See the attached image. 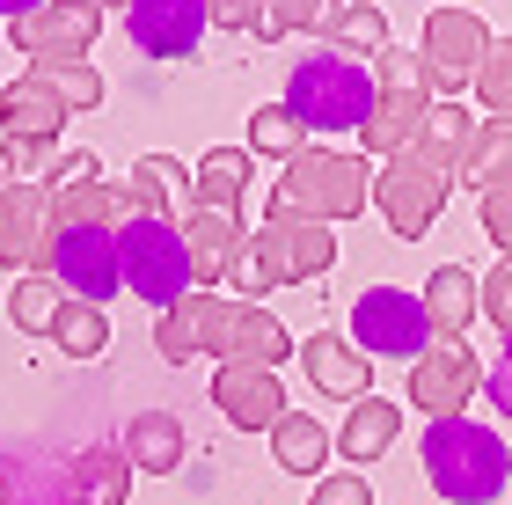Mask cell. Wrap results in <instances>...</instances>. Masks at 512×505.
<instances>
[{
  "instance_id": "44",
  "label": "cell",
  "mask_w": 512,
  "mask_h": 505,
  "mask_svg": "<svg viewBox=\"0 0 512 505\" xmlns=\"http://www.w3.org/2000/svg\"><path fill=\"white\" fill-rule=\"evenodd\" d=\"M213 8V30H256V0H205Z\"/></svg>"
},
{
  "instance_id": "31",
  "label": "cell",
  "mask_w": 512,
  "mask_h": 505,
  "mask_svg": "<svg viewBox=\"0 0 512 505\" xmlns=\"http://www.w3.org/2000/svg\"><path fill=\"white\" fill-rule=\"evenodd\" d=\"M388 15L366 8V0H344V8L330 15V52H352V59H381L388 52Z\"/></svg>"
},
{
  "instance_id": "7",
  "label": "cell",
  "mask_w": 512,
  "mask_h": 505,
  "mask_svg": "<svg viewBox=\"0 0 512 505\" xmlns=\"http://www.w3.org/2000/svg\"><path fill=\"white\" fill-rule=\"evenodd\" d=\"M491 44H498V37L483 30L476 8H432V15H425V37H417V59H425V74H432V96L454 103L461 88H476Z\"/></svg>"
},
{
  "instance_id": "2",
  "label": "cell",
  "mask_w": 512,
  "mask_h": 505,
  "mask_svg": "<svg viewBox=\"0 0 512 505\" xmlns=\"http://www.w3.org/2000/svg\"><path fill=\"white\" fill-rule=\"evenodd\" d=\"M330 264H337V242H330L322 220L264 213V227L242 242V264L227 279H235V301H264L271 286H315Z\"/></svg>"
},
{
  "instance_id": "19",
  "label": "cell",
  "mask_w": 512,
  "mask_h": 505,
  "mask_svg": "<svg viewBox=\"0 0 512 505\" xmlns=\"http://www.w3.org/2000/svg\"><path fill=\"white\" fill-rule=\"evenodd\" d=\"M432 103H439V96H403V88H381V96H374V118H366V132H359V147L374 154V162L410 154L417 132H425V118H432Z\"/></svg>"
},
{
  "instance_id": "38",
  "label": "cell",
  "mask_w": 512,
  "mask_h": 505,
  "mask_svg": "<svg viewBox=\"0 0 512 505\" xmlns=\"http://www.w3.org/2000/svg\"><path fill=\"white\" fill-rule=\"evenodd\" d=\"M374 88H403V96H432V74H425V59H417V52H395V44H388V52L374 59Z\"/></svg>"
},
{
  "instance_id": "35",
  "label": "cell",
  "mask_w": 512,
  "mask_h": 505,
  "mask_svg": "<svg viewBox=\"0 0 512 505\" xmlns=\"http://www.w3.org/2000/svg\"><path fill=\"white\" fill-rule=\"evenodd\" d=\"M249 154H278V162H293V154H308V125H300L286 103H264L249 118Z\"/></svg>"
},
{
  "instance_id": "32",
  "label": "cell",
  "mask_w": 512,
  "mask_h": 505,
  "mask_svg": "<svg viewBox=\"0 0 512 505\" xmlns=\"http://www.w3.org/2000/svg\"><path fill=\"white\" fill-rule=\"evenodd\" d=\"M52 344H59L66 359H103L110 352V315L96 301H66L59 323H52Z\"/></svg>"
},
{
  "instance_id": "39",
  "label": "cell",
  "mask_w": 512,
  "mask_h": 505,
  "mask_svg": "<svg viewBox=\"0 0 512 505\" xmlns=\"http://www.w3.org/2000/svg\"><path fill=\"white\" fill-rule=\"evenodd\" d=\"M483 323H491L498 337H512V257H498L491 271H483Z\"/></svg>"
},
{
  "instance_id": "36",
  "label": "cell",
  "mask_w": 512,
  "mask_h": 505,
  "mask_svg": "<svg viewBox=\"0 0 512 505\" xmlns=\"http://www.w3.org/2000/svg\"><path fill=\"white\" fill-rule=\"evenodd\" d=\"M37 74L59 88V103H66V110H96V103H103V74H96L88 59H66V66H37Z\"/></svg>"
},
{
  "instance_id": "20",
  "label": "cell",
  "mask_w": 512,
  "mask_h": 505,
  "mask_svg": "<svg viewBox=\"0 0 512 505\" xmlns=\"http://www.w3.org/2000/svg\"><path fill=\"white\" fill-rule=\"evenodd\" d=\"M213 301H220V293H191V301H176V308L154 315V352L169 366L213 359Z\"/></svg>"
},
{
  "instance_id": "18",
  "label": "cell",
  "mask_w": 512,
  "mask_h": 505,
  "mask_svg": "<svg viewBox=\"0 0 512 505\" xmlns=\"http://www.w3.org/2000/svg\"><path fill=\"white\" fill-rule=\"evenodd\" d=\"M300 374H308L322 396H344V403H366V396H374V359H366L359 344L330 337V330H315L308 344H300Z\"/></svg>"
},
{
  "instance_id": "24",
  "label": "cell",
  "mask_w": 512,
  "mask_h": 505,
  "mask_svg": "<svg viewBox=\"0 0 512 505\" xmlns=\"http://www.w3.org/2000/svg\"><path fill=\"white\" fill-rule=\"evenodd\" d=\"M395 432H403V410H395L388 396H366V403H352V418L337 425V454L352 469H366V462H381V454L395 447Z\"/></svg>"
},
{
  "instance_id": "47",
  "label": "cell",
  "mask_w": 512,
  "mask_h": 505,
  "mask_svg": "<svg viewBox=\"0 0 512 505\" xmlns=\"http://www.w3.org/2000/svg\"><path fill=\"white\" fill-rule=\"evenodd\" d=\"M96 8H132V0H96Z\"/></svg>"
},
{
  "instance_id": "42",
  "label": "cell",
  "mask_w": 512,
  "mask_h": 505,
  "mask_svg": "<svg viewBox=\"0 0 512 505\" xmlns=\"http://www.w3.org/2000/svg\"><path fill=\"white\" fill-rule=\"evenodd\" d=\"M483 396H491L498 418H512V337H505V352L491 359V374H483Z\"/></svg>"
},
{
  "instance_id": "40",
  "label": "cell",
  "mask_w": 512,
  "mask_h": 505,
  "mask_svg": "<svg viewBox=\"0 0 512 505\" xmlns=\"http://www.w3.org/2000/svg\"><path fill=\"white\" fill-rule=\"evenodd\" d=\"M476 213H483V235L498 242V257H512V183H505V191H483Z\"/></svg>"
},
{
  "instance_id": "48",
  "label": "cell",
  "mask_w": 512,
  "mask_h": 505,
  "mask_svg": "<svg viewBox=\"0 0 512 505\" xmlns=\"http://www.w3.org/2000/svg\"><path fill=\"white\" fill-rule=\"evenodd\" d=\"M0 505H8V476H0Z\"/></svg>"
},
{
  "instance_id": "46",
  "label": "cell",
  "mask_w": 512,
  "mask_h": 505,
  "mask_svg": "<svg viewBox=\"0 0 512 505\" xmlns=\"http://www.w3.org/2000/svg\"><path fill=\"white\" fill-rule=\"evenodd\" d=\"M0 176H15V140L0 132Z\"/></svg>"
},
{
  "instance_id": "45",
  "label": "cell",
  "mask_w": 512,
  "mask_h": 505,
  "mask_svg": "<svg viewBox=\"0 0 512 505\" xmlns=\"http://www.w3.org/2000/svg\"><path fill=\"white\" fill-rule=\"evenodd\" d=\"M37 8H44V0H0V15H8V22L15 15H37Z\"/></svg>"
},
{
  "instance_id": "30",
  "label": "cell",
  "mask_w": 512,
  "mask_h": 505,
  "mask_svg": "<svg viewBox=\"0 0 512 505\" xmlns=\"http://www.w3.org/2000/svg\"><path fill=\"white\" fill-rule=\"evenodd\" d=\"M74 301L52 271H22V279L8 286V323L15 330H30V337H52V323H59V308Z\"/></svg>"
},
{
  "instance_id": "1",
  "label": "cell",
  "mask_w": 512,
  "mask_h": 505,
  "mask_svg": "<svg viewBox=\"0 0 512 505\" xmlns=\"http://www.w3.org/2000/svg\"><path fill=\"white\" fill-rule=\"evenodd\" d=\"M417 462H425V484L447 505H498L505 498V476H512L505 440L491 425H476V418H432Z\"/></svg>"
},
{
  "instance_id": "29",
  "label": "cell",
  "mask_w": 512,
  "mask_h": 505,
  "mask_svg": "<svg viewBox=\"0 0 512 505\" xmlns=\"http://www.w3.org/2000/svg\"><path fill=\"white\" fill-rule=\"evenodd\" d=\"M271 454H278V469H286V476H322V469H330V425L286 410V418L271 425Z\"/></svg>"
},
{
  "instance_id": "3",
  "label": "cell",
  "mask_w": 512,
  "mask_h": 505,
  "mask_svg": "<svg viewBox=\"0 0 512 505\" xmlns=\"http://www.w3.org/2000/svg\"><path fill=\"white\" fill-rule=\"evenodd\" d=\"M374 205V169L359 154H337V147H308L293 154L271 183V213H293V220H352Z\"/></svg>"
},
{
  "instance_id": "16",
  "label": "cell",
  "mask_w": 512,
  "mask_h": 505,
  "mask_svg": "<svg viewBox=\"0 0 512 505\" xmlns=\"http://www.w3.org/2000/svg\"><path fill=\"white\" fill-rule=\"evenodd\" d=\"M213 403L235 432H271L286 418V388L271 366H213Z\"/></svg>"
},
{
  "instance_id": "4",
  "label": "cell",
  "mask_w": 512,
  "mask_h": 505,
  "mask_svg": "<svg viewBox=\"0 0 512 505\" xmlns=\"http://www.w3.org/2000/svg\"><path fill=\"white\" fill-rule=\"evenodd\" d=\"M374 96H381L374 66H359L352 52H315V59H300L293 81H286V110L308 125V140L315 132H366Z\"/></svg>"
},
{
  "instance_id": "37",
  "label": "cell",
  "mask_w": 512,
  "mask_h": 505,
  "mask_svg": "<svg viewBox=\"0 0 512 505\" xmlns=\"http://www.w3.org/2000/svg\"><path fill=\"white\" fill-rule=\"evenodd\" d=\"M476 103L491 110V118H512V37L491 44V59H483V74H476Z\"/></svg>"
},
{
  "instance_id": "22",
  "label": "cell",
  "mask_w": 512,
  "mask_h": 505,
  "mask_svg": "<svg viewBox=\"0 0 512 505\" xmlns=\"http://www.w3.org/2000/svg\"><path fill=\"white\" fill-rule=\"evenodd\" d=\"M139 213V198H132V183H74V191H52V227H118Z\"/></svg>"
},
{
  "instance_id": "27",
  "label": "cell",
  "mask_w": 512,
  "mask_h": 505,
  "mask_svg": "<svg viewBox=\"0 0 512 505\" xmlns=\"http://www.w3.org/2000/svg\"><path fill=\"white\" fill-rule=\"evenodd\" d=\"M132 462L125 447H81L74 454V505H125L132 498Z\"/></svg>"
},
{
  "instance_id": "26",
  "label": "cell",
  "mask_w": 512,
  "mask_h": 505,
  "mask_svg": "<svg viewBox=\"0 0 512 505\" xmlns=\"http://www.w3.org/2000/svg\"><path fill=\"white\" fill-rule=\"evenodd\" d=\"M249 198V147H213L191 169V205H213V213H242Z\"/></svg>"
},
{
  "instance_id": "10",
  "label": "cell",
  "mask_w": 512,
  "mask_h": 505,
  "mask_svg": "<svg viewBox=\"0 0 512 505\" xmlns=\"http://www.w3.org/2000/svg\"><path fill=\"white\" fill-rule=\"evenodd\" d=\"M96 30H103V8H96V0H44L37 15H15V22H8L15 52L37 59V66L88 59V52H96Z\"/></svg>"
},
{
  "instance_id": "17",
  "label": "cell",
  "mask_w": 512,
  "mask_h": 505,
  "mask_svg": "<svg viewBox=\"0 0 512 505\" xmlns=\"http://www.w3.org/2000/svg\"><path fill=\"white\" fill-rule=\"evenodd\" d=\"M183 242H191V271H198V293H213L227 271L242 264V213H213V205H191V213L176 220Z\"/></svg>"
},
{
  "instance_id": "21",
  "label": "cell",
  "mask_w": 512,
  "mask_h": 505,
  "mask_svg": "<svg viewBox=\"0 0 512 505\" xmlns=\"http://www.w3.org/2000/svg\"><path fill=\"white\" fill-rule=\"evenodd\" d=\"M476 118H469V110H461V103H432V118H425V132H417V162H432L439 176H447V183H461V169H469V154H476Z\"/></svg>"
},
{
  "instance_id": "9",
  "label": "cell",
  "mask_w": 512,
  "mask_h": 505,
  "mask_svg": "<svg viewBox=\"0 0 512 505\" xmlns=\"http://www.w3.org/2000/svg\"><path fill=\"white\" fill-rule=\"evenodd\" d=\"M447 191H454V183L439 176L432 162H417V154H395V162H381V176H374V205L388 213L395 242H425L432 220L447 213Z\"/></svg>"
},
{
  "instance_id": "33",
  "label": "cell",
  "mask_w": 512,
  "mask_h": 505,
  "mask_svg": "<svg viewBox=\"0 0 512 505\" xmlns=\"http://www.w3.org/2000/svg\"><path fill=\"white\" fill-rule=\"evenodd\" d=\"M461 183H476V198L512 183V118H491L476 132V154H469V169H461Z\"/></svg>"
},
{
  "instance_id": "34",
  "label": "cell",
  "mask_w": 512,
  "mask_h": 505,
  "mask_svg": "<svg viewBox=\"0 0 512 505\" xmlns=\"http://www.w3.org/2000/svg\"><path fill=\"white\" fill-rule=\"evenodd\" d=\"M337 8H344V0H256V37L278 44L293 30H330Z\"/></svg>"
},
{
  "instance_id": "13",
  "label": "cell",
  "mask_w": 512,
  "mask_h": 505,
  "mask_svg": "<svg viewBox=\"0 0 512 505\" xmlns=\"http://www.w3.org/2000/svg\"><path fill=\"white\" fill-rule=\"evenodd\" d=\"M52 279L74 293V301H118L125 286V257H118V235L110 227H59L52 242Z\"/></svg>"
},
{
  "instance_id": "28",
  "label": "cell",
  "mask_w": 512,
  "mask_h": 505,
  "mask_svg": "<svg viewBox=\"0 0 512 505\" xmlns=\"http://www.w3.org/2000/svg\"><path fill=\"white\" fill-rule=\"evenodd\" d=\"M183 191H191V169L169 162V154H139V162H132V198H139V213L183 220V213H191V205H183Z\"/></svg>"
},
{
  "instance_id": "6",
  "label": "cell",
  "mask_w": 512,
  "mask_h": 505,
  "mask_svg": "<svg viewBox=\"0 0 512 505\" xmlns=\"http://www.w3.org/2000/svg\"><path fill=\"white\" fill-rule=\"evenodd\" d=\"M352 344L366 359H425L439 330H432V308L425 293H403V286H366L352 301Z\"/></svg>"
},
{
  "instance_id": "8",
  "label": "cell",
  "mask_w": 512,
  "mask_h": 505,
  "mask_svg": "<svg viewBox=\"0 0 512 505\" xmlns=\"http://www.w3.org/2000/svg\"><path fill=\"white\" fill-rule=\"evenodd\" d=\"M74 118V110L59 103V88L37 74H22V81H8L0 88V132L15 140V176H37L44 162H52V147H59V125Z\"/></svg>"
},
{
  "instance_id": "23",
  "label": "cell",
  "mask_w": 512,
  "mask_h": 505,
  "mask_svg": "<svg viewBox=\"0 0 512 505\" xmlns=\"http://www.w3.org/2000/svg\"><path fill=\"white\" fill-rule=\"evenodd\" d=\"M425 308H432V330L439 337H469V323L483 315V279L469 264H439L425 279Z\"/></svg>"
},
{
  "instance_id": "43",
  "label": "cell",
  "mask_w": 512,
  "mask_h": 505,
  "mask_svg": "<svg viewBox=\"0 0 512 505\" xmlns=\"http://www.w3.org/2000/svg\"><path fill=\"white\" fill-rule=\"evenodd\" d=\"M96 176H103V169H96V154H59L44 183H52V191H74V183H96Z\"/></svg>"
},
{
  "instance_id": "41",
  "label": "cell",
  "mask_w": 512,
  "mask_h": 505,
  "mask_svg": "<svg viewBox=\"0 0 512 505\" xmlns=\"http://www.w3.org/2000/svg\"><path fill=\"white\" fill-rule=\"evenodd\" d=\"M308 505H374V491H366V476H322Z\"/></svg>"
},
{
  "instance_id": "14",
  "label": "cell",
  "mask_w": 512,
  "mask_h": 505,
  "mask_svg": "<svg viewBox=\"0 0 512 505\" xmlns=\"http://www.w3.org/2000/svg\"><path fill=\"white\" fill-rule=\"evenodd\" d=\"M213 359L220 366H271L278 374V359H300V344L286 337V323L264 301H213Z\"/></svg>"
},
{
  "instance_id": "11",
  "label": "cell",
  "mask_w": 512,
  "mask_h": 505,
  "mask_svg": "<svg viewBox=\"0 0 512 505\" xmlns=\"http://www.w3.org/2000/svg\"><path fill=\"white\" fill-rule=\"evenodd\" d=\"M483 374H491V359H476L461 337H439L432 352L410 366V403L425 410V418H461V410L483 396Z\"/></svg>"
},
{
  "instance_id": "15",
  "label": "cell",
  "mask_w": 512,
  "mask_h": 505,
  "mask_svg": "<svg viewBox=\"0 0 512 505\" xmlns=\"http://www.w3.org/2000/svg\"><path fill=\"white\" fill-rule=\"evenodd\" d=\"M125 30L147 59H191L205 44V30H213V8L205 0H132Z\"/></svg>"
},
{
  "instance_id": "12",
  "label": "cell",
  "mask_w": 512,
  "mask_h": 505,
  "mask_svg": "<svg viewBox=\"0 0 512 505\" xmlns=\"http://www.w3.org/2000/svg\"><path fill=\"white\" fill-rule=\"evenodd\" d=\"M52 183H8L0 176V264L22 271H52Z\"/></svg>"
},
{
  "instance_id": "25",
  "label": "cell",
  "mask_w": 512,
  "mask_h": 505,
  "mask_svg": "<svg viewBox=\"0 0 512 505\" xmlns=\"http://www.w3.org/2000/svg\"><path fill=\"white\" fill-rule=\"evenodd\" d=\"M125 462L139 476H169L183 462V418H169V410H139V418L125 425Z\"/></svg>"
},
{
  "instance_id": "5",
  "label": "cell",
  "mask_w": 512,
  "mask_h": 505,
  "mask_svg": "<svg viewBox=\"0 0 512 505\" xmlns=\"http://www.w3.org/2000/svg\"><path fill=\"white\" fill-rule=\"evenodd\" d=\"M118 257H125V293H139L147 308H176V301H191V293H198L191 242H183L176 220L132 213L118 227Z\"/></svg>"
}]
</instances>
